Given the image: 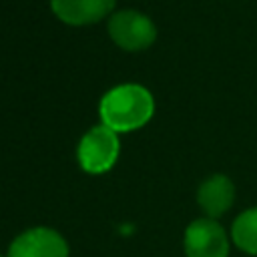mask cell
<instances>
[{
  "instance_id": "1",
  "label": "cell",
  "mask_w": 257,
  "mask_h": 257,
  "mask_svg": "<svg viewBox=\"0 0 257 257\" xmlns=\"http://www.w3.org/2000/svg\"><path fill=\"white\" fill-rule=\"evenodd\" d=\"M98 112L104 126L112 128L114 133H128L145 126L151 120L155 100L145 86L126 82L110 88L100 98Z\"/></svg>"
},
{
  "instance_id": "2",
  "label": "cell",
  "mask_w": 257,
  "mask_h": 257,
  "mask_svg": "<svg viewBox=\"0 0 257 257\" xmlns=\"http://www.w3.org/2000/svg\"><path fill=\"white\" fill-rule=\"evenodd\" d=\"M120 143L112 128L98 124L92 126L78 143V163L90 175L106 173L114 167L118 159Z\"/></svg>"
},
{
  "instance_id": "3",
  "label": "cell",
  "mask_w": 257,
  "mask_h": 257,
  "mask_svg": "<svg viewBox=\"0 0 257 257\" xmlns=\"http://www.w3.org/2000/svg\"><path fill=\"white\" fill-rule=\"evenodd\" d=\"M108 36L122 50L137 52L155 42L157 28L149 16L137 10H120L108 18Z\"/></svg>"
},
{
  "instance_id": "4",
  "label": "cell",
  "mask_w": 257,
  "mask_h": 257,
  "mask_svg": "<svg viewBox=\"0 0 257 257\" xmlns=\"http://www.w3.org/2000/svg\"><path fill=\"white\" fill-rule=\"evenodd\" d=\"M187 257H227L229 239L215 219H197L185 231Z\"/></svg>"
},
{
  "instance_id": "5",
  "label": "cell",
  "mask_w": 257,
  "mask_h": 257,
  "mask_svg": "<svg viewBox=\"0 0 257 257\" xmlns=\"http://www.w3.org/2000/svg\"><path fill=\"white\" fill-rule=\"evenodd\" d=\"M8 257H68V243L54 229L34 227L12 241Z\"/></svg>"
},
{
  "instance_id": "6",
  "label": "cell",
  "mask_w": 257,
  "mask_h": 257,
  "mask_svg": "<svg viewBox=\"0 0 257 257\" xmlns=\"http://www.w3.org/2000/svg\"><path fill=\"white\" fill-rule=\"evenodd\" d=\"M116 0H50L52 12L70 26H86L102 20L114 8Z\"/></svg>"
},
{
  "instance_id": "7",
  "label": "cell",
  "mask_w": 257,
  "mask_h": 257,
  "mask_svg": "<svg viewBox=\"0 0 257 257\" xmlns=\"http://www.w3.org/2000/svg\"><path fill=\"white\" fill-rule=\"evenodd\" d=\"M235 199V187L225 175H213L207 181L201 183L197 191V201L199 207L205 211L209 219L221 217L223 213L229 211Z\"/></svg>"
},
{
  "instance_id": "8",
  "label": "cell",
  "mask_w": 257,
  "mask_h": 257,
  "mask_svg": "<svg viewBox=\"0 0 257 257\" xmlns=\"http://www.w3.org/2000/svg\"><path fill=\"white\" fill-rule=\"evenodd\" d=\"M231 237L241 251L249 255H257V207L243 211L233 221Z\"/></svg>"
},
{
  "instance_id": "9",
  "label": "cell",
  "mask_w": 257,
  "mask_h": 257,
  "mask_svg": "<svg viewBox=\"0 0 257 257\" xmlns=\"http://www.w3.org/2000/svg\"><path fill=\"white\" fill-rule=\"evenodd\" d=\"M0 257H2V255H0Z\"/></svg>"
}]
</instances>
